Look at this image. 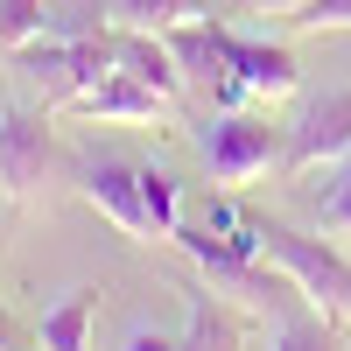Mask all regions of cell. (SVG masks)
Instances as JSON below:
<instances>
[{
    "label": "cell",
    "mask_w": 351,
    "mask_h": 351,
    "mask_svg": "<svg viewBox=\"0 0 351 351\" xmlns=\"http://www.w3.org/2000/svg\"><path fill=\"white\" fill-rule=\"evenodd\" d=\"M260 260H274V267L295 281V295H309L316 309H324V324H337V316L351 309V260H344L330 239L260 218Z\"/></svg>",
    "instance_id": "6da1fadb"
},
{
    "label": "cell",
    "mask_w": 351,
    "mask_h": 351,
    "mask_svg": "<svg viewBox=\"0 0 351 351\" xmlns=\"http://www.w3.org/2000/svg\"><path fill=\"white\" fill-rule=\"evenodd\" d=\"M281 134L267 120H253V112H218L211 127H204V169H211V183H253V176H267L281 162Z\"/></svg>",
    "instance_id": "7a4b0ae2"
},
{
    "label": "cell",
    "mask_w": 351,
    "mask_h": 351,
    "mask_svg": "<svg viewBox=\"0 0 351 351\" xmlns=\"http://www.w3.org/2000/svg\"><path fill=\"white\" fill-rule=\"evenodd\" d=\"M169 56H176V71H183V84H197V92H211L218 106H239V84H232V28L211 21V14H197L183 28H169Z\"/></svg>",
    "instance_id": "3957f363"
},
{
    "label": "cell",
    "mask_w": 351,
    "mask_h": 351,
    "mask_svg": "<svg viewBox=\"0 0 351 351\" xmlns=\"http://www.w3.org/2000/svg\"><path fill=\"white\" fill-rule=\"evenodd\" d=\"M176 246H183L204 274H232V267H253L260 260V218H239L232 204H211L197 225H176Z\"/></svg>",
    "instance_id": "277c9868"
},
{
    "label": "cell",
    "mask_w": 351,
    "mask_h": 351,
    "mask_svg": "<svg viewBox=\"0 0 351 351\" xmlns=\"http://www.w3.org/2000/svg\"><path fill=\"white\" fill-rule=\"evenodd\" d=\"M49 169V112L36 106H8L0 112V197H28Z\"/></svg>",
    "instance_id": "5b68a950"
},
{
    "label": "cell",
    "mask_w": 351,
    "mask_h": 351,
    "mask_svg": "<svg viewBox=\"0 0 351 351\" xmlns=\"http://www.w3.org/2000/svg\"><path fill=\"white\" fill-rule=\"evenodd\" d=\"M351 155V92H324L309 112H302V127L288 134V169L309 176V169H324V162H344Z\"/></svg>",
    "instance_id": "8992f818"
},
{
    "label": "cell",
    "mask_w": 351,
    "mask_h": 351,
    "mask_svg": "<svg viewBox=\"0 0 351 351\" xmlns=\"http://www.w3.org/2000/svg\"><path fill=\"white\" fill-rule=\"evenodd\" d=\"M232 84L239 99H295L302 92V64L288 43H260V36H232Z\"/></svg>",
    "instance_id": "52a82bcc"
},
{
    "label": "cell",
    "mask_w": 351,
    "mask_h": 351,
    "mask_svg": "<svg viewBox=\"0 0 351 351\" xmlns=\"http://www.w3.org/2000/svg\"><path fill=\"white\" fill-rule=\"evenodd\" d=\"M84 197L127 232V239H155L148 232V204H141V169L134 162H84Z\"/></svg>",
    "instance_id": "ba28073f"
},
{
    "label": "cell",
    "mask_w": 351,
    "mask_h": 351,
    "mask_svg": "<svg viewBox=\"0 0 351 351\" xmlns=\"http://www.w3.org/2000/svg\"><path fill=\"white\" fill-rule=\"evenodd\" d=\"M169 99L155 92V84H141V77H127V71H112L106 84H92V92H77L71 99V112H84V120H155Z\"/></svg>",
    "instance_id": "9c48e42d"
},
{
    "label": "cell",
    "mask_w": 351,
    "mask_h": 351,
    "mask_svg": "<svg viewBox=\"0 0 351 351\" xmlns=\"http://www.w3.org/2000/svg\"><path fill=\"white\" fill-rule=\"evenodd\" d=\"M120 71L141 77V84H155V92L176 106L183 99V71H176V56L162 36H148V28H120Z\"/></svg>",
    "instance_id": "30bf717a"
},
{
    "label": "cell",
    "mask_w": 351,
    "mask_h": 351,
    "mask_svg": "<svg viewBox=\"0 0 351 351\" xmlns=\"http://www.w3.org/2000/svg\"><path fill=\"white\" fill-rule=\"evenodd\" d=\"M92 316H99V288H71L56 309H43L36 344L43 351H92Z\"/></svg>",
    "instance_id": "8fae6325"
},
{
    "label": "cell",
    "mask_w": 351,
    "mask_h": 351,
    "mask_svg": "<svg viewBox=\"0 0 351 351\" xmlns=\"http://www.w3.org/2000/svg\"><path fill=\"white\" fill-rule=\"evenodd\" d=\"M8 64H14L28 84H36L43 99H56V106L71 99V43H64V36H36V43H21Z\"/></svg>",
    "instance_id": "7c38bea8"
},
{
    "label": "cell",
    "mask_w": 351,
    "mask_h": 351,
    "mask_svg": "<svg viewBox=\"0 0 351 351\" xmlns=\"http://www.w3.org/2000/svg\"><path fill=\"white\" fill-rule=\"evenodd\" d=\"M183 351H246L239 316L218 309L211 288H190V330H183Z\"/></svg>",
    "instance_id": "4fadbf2b"
},
{
    "label": "cell",
    "mask_w": 351,
    "mask_h": 351,
    "mask_svg": "<svg viewBox=\"0 0 351 351\" xmlns=\"http://www.w3.org/2000/svg\"><path fill=\"white\" fill-rule=\"evenodd\" d=\"M120 28H148V36H169V28H183L197 14H211V0H106Z\"/></svg>",
    "instance_id": "5bb4252c"
},
{
    "label": "cell",
    "mask_w": 351,
    "mask_h": 351,
    "mask_svg": "<svg viewBox=\"0 0 351 351\" xmlns=\"http://www.w3.org/2000/svg\"><path fill=\"white\" fill-rule=\"evenodd\" d=\"M36 36H49V0H0V56H14Z\"/></svg>",
    "instance_id": "9a60e30c"
},
{
    "label": "cell",
    "mask_w": 351,
    "mask_h": 351,
    "mask_svg": "<svg viewBox=\"0 0 351 351\" xmlns=\"http://www.w3.org/2000/svg\"><path fill=\"white\" fill-rule=\"evenodd\" d=\"M141 204H148V232L155 239H176L183 211H176V176L169 169H141Z\"/></svg>",
    "instance_id": "2e32d148"
},
{
    "label": "cell",
    "mask_w": 351,
    "mask_h": 351,
    "mask_svg": "<svg viewBox=\"0 0 351 351\" xmlns=\"http://www.w3.org/2000/svg\"><path fill=\"white\" fill-rule=\"evenodd\" d=\"M324 225H330V232H351V155L337 162L330 190H324Z\"/></svg>",
    "instance_id": "e0dca14e"
},
{
    "label": "cell",
    "mask_w": 351,
    "mask_h": 351,
    "mask_svg": "<svg viewBox=\"0 0 351 351\" xmlns=\"http://www.w3.org/2000/svg\"><path fill=\"white\" fill-rule=\"evenodd\" d=\"M288 28H351V0H302Z\"/></svg>",
    "instance_id": "ac0fdd59"
},
{
    "label": "cell",
    "mask_w": 351,
    "mask_h": 351,
    "mask_svg": "<svg viewBox=\"0 0 351 351\" xmlns=\"http://www.w3.org/2000/svg\"><path fill=\"white\" fill-rule=\"evenodd\" d=\"M274 351H330V324H281Z\"/></svg>",
    "instance_id": "d6986e66"
},
{
    "label": "cell",
    "mask_w": 351,
    "mask_h": 351,
    "mask_svg": "<svg viewBox=\"0 0 351 351\" xmlns=\"http://www.w3.org/2000/svg\"><path fill=\"white\" fill-rule=\"evenodd\" d=\"M127 351H183V337H162V330H134Z\"/></svg>",
    "instance_id": "ffe728a7"
},
{
    "label": "cell",
    "mask_w": 351,
    "mask_h": 351,
    "mask_svg": "<svg viewBox=\"0 0 351 351\" xmlns=\"http://www.w3.org/2000/svg\"><path fill=\"white\" fill-rule=\"evenodd\" d=\"M0 351H28V330L14 324V316H8V309H0Z\"/></svg>",
    "instance_id": "44dd1931"
},
{
    "label": "cell",
    "mask_w": 351,
    "mask_h": 351,
    "mask_svg": "<svg viewBox=\"0 0 351 351\" xmlns=\"http://www.w3.org/2000/svg\"><path fill=\"white\" fill-rule=\"evenodd\" d=\"M239 8H253V14H281V21H288V14L302 8V0H239Z\"/></svg>",
    "instance_id": "7402d4cb"
}]
</instances>
